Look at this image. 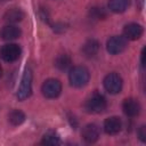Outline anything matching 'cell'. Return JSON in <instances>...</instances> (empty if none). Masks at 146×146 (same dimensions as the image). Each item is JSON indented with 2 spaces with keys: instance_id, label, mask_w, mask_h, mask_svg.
<instances>
[{
  "instance_id": "obj_1",
  "label": "cell",
  "mask_w": 146,
  "mask_h": 146,
  "mask_svg": "<svg viewBox=\"0 0 146 146\" xmlns=\"http://www.w3.org/2000/svg\"><path fill=\"white\" fill-rule=\"evenodd\" d=\"M106 106H107L106 98L100 92H97V91L89 95L84 102V110L91 114L102 113L106 108Z\"/></svg>"
},
{
  "instance_id": "obj_2",
  "label": "cell",
  "mask_w": 146,
  "mask_h": 146,
  "mask_svg": "<svg viewBox=\"0 0 146 146\" xmlns=\"http://www.w3.org/2000/svg\"><path fill=\"white\" fill-rule=\"evenodd\" d=\"M90 79V73L87 67L84 66H74L71 68L70 74H68V80L71 86L75 88H82L84 87Z\"/></svg>"
},
{
  "instance_id": "obj_3",
  "label": "cell",
  "mask_w": 146,
  "mask_h": 146,
  "mask_svg": "<svg viewBox=\"0 0 146 146\" xmlns=\"http://www.w3.org/2000/svg\"><path fill=\"white\" fill-rule=\"evenodd\" d=\"M103 84H104V88L107 92H110L112 95H115V94H119L122 90L123 81H122V78L117 73L112 72V73H108L104 78Z\"/></svg>"
},
{
  "instance_id": "obj_4",
  "label": "cell",
  "mask_w": 146,
  "mask_h": 146,
  "mask_svg": "<svg viewBox=\"0 0 146 146\" xmlns=\"http://www.w3.org/2000/svg\"><path fill=\"white\" fill-rule=\"evenodd\" d=\"M32 92V72L30 68H26L23 73L22 81L17 91V98L19 100H25L31 96Z\"/></svg>"
},
{
  "instance_id": "obj_5",
  "label": "cell",
  "mask_w": 146,
  "mask_h": 146,
  "mask_svg": "<svg viewBox=\"0 0 146 146\" xmlns=\"http://www.w3.org/2000/svg\"><path fill=\"white\" fill-rule=\"evenodd\" d=\"M41 91L46 98L49 99L57 98L62 92V83L57 79H48L43 82L41 87Z\"/></svg>"
},
{
  "instance_id": "obj_6",
  "label": "cell",
  "mask_w": 146,
  "mask_h": 146,
  "mask_svg": "<svg viewBox=\"0 0 146 146\" xmlns=\"http://www.w3.org/2000/svg\"><path fill=\"white\" fill-rule=\"evenodd\" d=\"M21 47L16 43H7L0 48V57L8 63L15 62L21 56Z\"/></svg>"
},
{
  "instance_id": "obj_7",
  "label": "cell",
  "mask_w": 146,
  "mask_h": 146,
  "mask_svg": "<svg viewBox=\"0 0 146 146\" xmlns=\"http://www.w3.org/2000/svg\"><path fill=\"white\" fill-rule=\"evenodd\" d=\"M127 48V39L122 35H113L106 42V49L110 54L116 55Z\"/></svg>"
},
{
  "instance_id": "obj_8",
  "label": "cell",
  "mask_w": 146,
  "mask_h": 146,
  "mask_svg": "<svg viewBox=\"0 0 146 146\" xmlns=\"http://www.w3.org/2000/svg\"><path fill=\"white\" fill-rule=\"evenodd\" d=\"M81 137L88 144H92V143L97 141L98 138H99V128H98V125L95 124V123H88V124H86L82 128Z\"/></svg>"
},
{
  "instance_id": "obj_9",
  "label": "cell",
  "mask_w": 146,
  "mask_h": 146,
  "mask_svg": "<svg viewBox=\"0 0 146 146\" xmlns=\"http://www.w3.org/2000/svg\"><path fill=\"white\" fill-rule=\"evenodd\" d=\"M143 26L137 23H129L123 29V36L127 40H138L143 35Z\"/></svg>"
},
{
  "instance_id": "obj_10",
  "label": "cell",
  "mask_w": 146,
  "mask_h": 146,
  "mask_svg": "<svg viewBox=\"0 0 146 146\" xmlns=\"http://www.w3.org/2000/svg\"><path fill=\"white\" fill-rule=\"evenodd\" d=\"M140 108L141 107H140L139 102L135 98H127L123 100L122 110L127 116H130V117L137 116L140 113Z\"/></svg>"
},
{
  "instance_id": "obj_11",
  "label": "cell",
  "mask_w": 146,
  "mask_h": 146,
  "mask_svg": "<svg viewBox=\"0 0 146 146\" xmlns=\"http://www.w3.org/2000/svg\"><path fill=\"white\" fill-rule=\"evenodd\" d=\"M122 121L117 116H110L104 121V130L107 135H116L121 131Z\"/></svg>"
},
{
  "instance_id": "obj_12",
  "label": "cell",
  "mask_w": 146,
  "mask_h": 146,
  "mask_svg": "<svg viewBox=\"0 0 146 146\" xmlns=\"http://www.w3.org/2000/svg\"><path fill=\"white\" fill-rule=\"evenodd\" d=\"M21 29L14 24H8L6 26L2 27L1 32H0V36L3 39V40H7V41H10V40H15L17 38L21 36Z\"/></svg>"
},
{
  "instance_id": "obj_13",
  "label": "cell",
  "mask_w": 146,
  "mask_h": 146,
  "mask_svg": "<svg viewBox=\"0 0 146 146\" xmlns=\"http://www.w3.org/2000/svg\"><path fill=\"white\" fill-rule=\"evenodd\" d=\"M24 18V13L19 8H9L3 15V19L9 24H15Z\"/></svg>"
},
{
  "instance_id": "obj_14",
  "label": "cell",
  "mask_w": 146,
  "mask_h": 146,
  "mask_svg": "<svg viewBox=\"0 0 146 146\" xmlns=\"http://www.w3.org/2000/svg\"><path fill=\"white\" fill-rule=\"evenodd\" d=\"M82 51L86 57L88 58H92L95 57L98 51H99V42L95 39H90L88 40L84 44H83V48H82Z\"/></svg>"
},
{
  "instance_id": "obj_15",
  "label": "cell",
  "mask_w": 146,
  "mask_h": 146,
  "mask_svg": "<svg viewBox=\"0 0 146 146\" xmlns=\"http://www.w3.org/2000/svg\"><path fill=\"white\" fill-rule=\"evenodd\" d=\"M130 5L129 0H108V8L111 11L121 14L128 9Z\"/></svg>"
},
{
  "instance_id": "obj_16",
  "label": "cell",
  "mask_w": 146,
  "mask_h": 146,
  "mask_svg": "<svg viewBox=\"0 0 146 146\" xmlns=\"http://www.w3.org/2000/svg\"><path fill=\"white\" fill-rule=\"evenodd\" d=\"M71 64H72V60H71V57L66 54H62L59 55L56 60H55V66L60 70V71H66L71 67Z\"/></svg>"
},
{
  "instance_id": "obj_17",
  "label": "cell",
  "mask_w": 146,
  "mask_h": 146,
  "mask_svg": "<svg viewBox=\"0 0 146 146\" xmlns=\"http://www.w3.org/2000/svg\"><path fill=\"white\" fill-rule=\"evenodd\" d=\"M8 121L13 125H19L25 121V114L19 110H13L8 114Z\"/></svg>"
},
{
  "instance_id": "obj_18",
  "label": "cell",
  "mask_w": 146,
  "mask_h": 146,
  "mask_svg": "<svg viewBox=\"0 0 146 146\" xmlns=\"http://www.w3.org/2000/svg\"><path fill=\"white\" fill-rule=\"evenodd\" d=\"M41 144L49 145V146H56V145H59L60 144V139H59V137H58L57 133H55L52 131H49V132H47L42 137Z\"/></svg>"
},
{
  "instance_id": "obj_19",
  "label": "cell",
  "mask_w": 146,
  "mask_h": 146,
  "mask_svg": "<svg viewBox=\"0 0 146 146\" xmlns=\"http://www.w3.org/2000/svg\"><path fill=\"white\" fill-rule=\"evenodd\" d=\"M90 15L96 18V19H100V18H104L105 17V13H104V9L103 8H92L90 10Z\"/></svg>"
},
{
  "instance_id": "obj_20",
  "label": "cell",
  "mask_w": 146,
  "mask_h": 146,
  "mask_svg": "<svg viewBox=\"0 0 146 146\" xmlns=\"http://www.w3.org/2000/svg\"><path fill=\"white\" fill-rule=\"evenodd\" d=\"M138 137L141 141H145L146 140V127L145 125H141L139 129H138Z\"/></svg>"
},
{
  "instance_id": "obj_21",
  "label": "cell",
  "mask_w": 146,
  "mask_h": 146,
  "mask_svg": "<svg viewBox=\"0 0 146 146\" xmlns=\"http://www.w3.org/2000/svg\"><path fill=\"white\" fill-rule=\"evenodd\" d=\"M139 3H140V8H143V5H144V0H137Z\"/></svg>"
},
{
  "instance_id": "obj_22",
  "label": "cell",
  "mask_w": 146,
  "mask_h": 146,
  "mask_svg": "<svg viewBox=\"0 0 146 146\" xmlns=\"http://www.w3.org/2000/svg\"><path fill=\"white\" fill-rule=\"evenodd\" d=\"M1 74H2V68H1V65H0V76H1Z\"/></svg>"
}]
</instances>
